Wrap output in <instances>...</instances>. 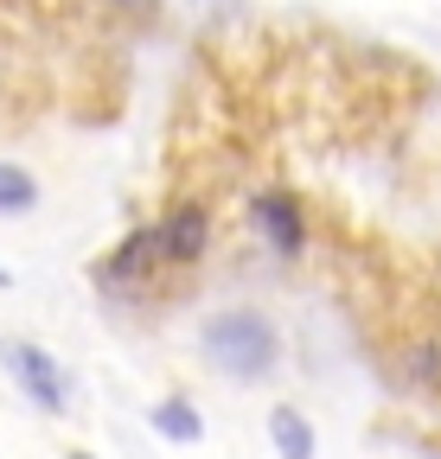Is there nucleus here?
<instances>
[{
	"mask_svg": "<svg viewBox=\"0 0 441 459\" xmlns=\"http://www.w3.org/2000/svg\"><path fill=\"white\" fill-rule=\"evenodd\" d=\"M32 204H39V186H32V172L0 160V217H20V211H32Z\"/></svg>",
	"mask_w": 441,
	"mask_h": 459,
	"instance_id": "0eeeda50",
	"label": "nucleus"
},
{
	"mask_svg": "<svg viewBox=\"0 0 441 459\" xmlns=\"http://www.w3.org/2000/svg\"><path fill=\"white\" fill-rule=\"evenodd\" d=\"M147 421H154L160 440H173V446H198V440H205V415L192 409V402H180V395H167Z\"/></svg>",
	"mask_w": 441,
	"mask_h": 459,
	"instance_id": "39448f33",
	"label": "nucleus"
},
{
	"mask_svg": "<svg viewBox=\"0 0 441 459\" xmlns=\"http://www.w3.org/2000/svg\"><path fill=\"white\" fill-rule=\"evenodd\" d=\"M0 287H7V268H0Z\"/></svg>",
	"mask_w": 441,
	"mask_h": 459,
	"instance_id": "9d476101",
	"label": "nucleus"
},
{
	"mask_svg": "<svg viewBox=\"0 0 441 459\" xmlns=\"http://www.w3.org/2000/svg\"><path fill=\"white\" fill-rule=\"evenodd\" d=\"M0 364H7V377L26 389L32 409L65 415L71 383H65V370H58V358H51V351H39V344H26V338H7V344H0Z\"/></svg>",
	"mask_w": 441,
	"mask_h": 459,
	"instance_id": "f03ea898",
	"label": "nucleus"
},
{
	"mask_svg": "<svg viewBox=\"0 0 441 459\" xmlns=\"http://www.w3.org/2000/svg\"><path fill=\"white\" fill-rule=\"evenodd\" d=\"M198 351L217 377L231 383H262L282 370V332L262 307H231V313H211L198 332Z\"/></svg>",
	"mask_w": 441,
	"mask_h": 459,
	"instance_id": "f257e3e1",
	"label": "nucleus"
},
{
	"mask_svg": "<svg viewBox=\"0 0 441 459\" xmlns=\"http://www.w3.org/2000/svg\"><path fill=\"white\" fill-rule=\"evenodd\" d=\"M160 230V262H173V268H186V262H198L205 255V237H211V217L198 211V204H180L167 223H154Z\"/></svg>",
	"mask_w": 441,
	"mask_h": 459,
	"instance_id": "20e7f679",
	"label": "nucleus"
},
{
	"mask_svg": "<svg viewBox=\"0 0 441 459\" xmlns=\"http://www.w3.org/2000/svg\"><path fill=\"white\" fill-rule=\"evenodd\" d=\"M65 459H90V453H65Z\"/></svg>",
	"mask_w": 441,
	"mask_h": 459,
	"instance_id": "1a4fd4ad",
	"label": "nucleus"
},
{
	"mask_svg": "<svg viewBox=\"0 0 441 459\" xmlns=\"http://www.w3.org/2000/svg\"><path fill=\"white\" fill-rule=\"evenodd\" d=\"M250 217H256V230L269 237L275 255L295 262V255L307 249V217H301V204H295L288 192H256V198H250Z\"/></svg>",
	"mask_w": 441,
	"mask_h": 459,
	"instance_id": "7ed1b4c3",
	"label": "nucleus"
},
{
	"mask_svg": "<svg viewBox=\"0 0 441 459\" xmlns=\"http://www.w3.org/2000/svg\"><path fill=\"white\" fill-rule=\"evenodd\" d=\"M269 440L282 459H313V421L301 409H269Z\"/></svg>",
	"mask_w": 441,
	"mask_h": 459,
	"instance_id": "423d86ee",
	"label": "nucleus"
},
{
	"mask_svg": "<svg viewBox=\"0 0 441 459\" xmlns=\"http://www.w3.org/2000/svg\"><path fill=\"white\" fill-rule=\"evenodd\" d=\"M116 7H147V0H116Z\"/></svg>",
	"mask_w": 441,
	"mask_h": 459,
	"instance_id": "6e6552de",
	"label": "nucleus"
}]
</instances>
